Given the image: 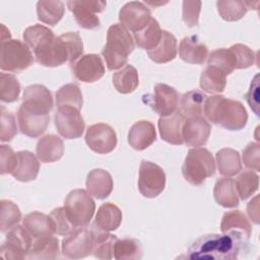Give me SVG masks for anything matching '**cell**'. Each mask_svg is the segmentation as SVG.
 Here are the masks:
<instances>
[{"mask_svg":"<svg viewBox=\"0 0 260 260\" xmlns=\"http://www.w3.org/2000/svg\"><path fill=\"white\" fill-rule=\"evenodd\" d=\"M23 41L34 51L36 61L46 67L63 65L70 60V52L62 36L43 24L28 26L23 31Z\"/></svg>","mask_w":260,"mask_h":260,"instance_id":"cell-1","label":"cell"},{"mask_svg":"<svg viewBox=\"0 0 260 260\" xmlns=\"http://www.w3.org/2000/svg\"><path fill=\"white\" fill-rule=\"evenodd\" d=\"M247 242L242 236L231 232L222 233V235H204L189 247L187 258L192 260H234L238 258L242 246Z\"/></svg>","mask_w":260,"mask_h":260,"instance_id":"cell-2","label":"cell"},{"mask_svg":"<svg viewBox=\"0 0 260 260\" xmlns=\"http://www.w3.org/2000/svg\"><path fill=\"white\" fill-rule=\"evenodd\" d=\"M203 112L208 121L230 131L243 129L248 121V113L241 102L220 94L207 96Z\"/></svg>","mask_w":260,"mask_h":260,"instance_id":"cell-3","label":"cell"},{"mask_svg":"<svg viewBox=\"0 0 260 260\" xmlns=\"http://www.w3.org/2000/svg\"><path fill=\"white\" fill-rule=\"evenodd\" d=\"M134 39L122 24H112L107 34V43L102 51L109 70H116L127 63L134 50Z\"/></svg>","mask_w":260,"mask_h":260,"instance_id":"cell-4","label":"cell"},{"mask_svg":"<svg viewBox=\"0 0 260 260\" xmlns=\"http://www.w3.org/2000/svg\"><path fill=\"white\" fill-rule=\"evenodd\" d=\"M215 173V164L211 152L205 147L191 148L184 160L182 174L187 182L200 186Z\"/></svg>","mask_w":260,"mask_h":260,"instance_id":"cell-5","label":"cell"},{"mask_svg":"<svg viewBox=\"0 0 260 260\" xmlns=\"http://www.w3.org/2000/svg\"><path fill=\"white\" fill-rule=\"evenodd\" d=\"M64 209L74 228H85L93 216L95 203L87 191L75 189L65 198Z\"/></svg>","mask_w":260,"mask_h":260,"instance_id":"cell-6","label":"cell"},{"mask_svg":"<svg viewBox=\"0 0 260 260\" xmlns=\"http://www.w3.org/2000/svg\"><path fill=\"white\" fill-rule=\"evenodd\" d=\"M34 56L28 46L19 40L1 42L0 68L8 72H21L31 66Z\"/></svg>","mask_w":260,"mask_h":260,"instance_id":"cell-7","label":"cell"},{"mask_svg":"<svg viewBox=\"0 0 260 260\" xmlns=\"http://www.w3.org/2000/svg\"><path fill=\"white\" fill-rule=\"evenodd\" d=\"M31 245V235L23 225L16 224L6 234V240L1 245L0 255L4 259H25Z\"/></svg>","mask_w":260,"mask_h":260,"instance_id":"cell-8","label":"cell"},{"mask_svg":"<svg viewBox=\"0 0 260 260\" xmlns=\"http://www.w3.org/2000/svg\"><path fill=\"white\" fill-rule=\"evenodd\" d=\"M166 186V174L156 164L142 160L139 168L138 189L147 198L158 196Z\"/></svg>","mask_w":260,"mask_h":260,"instance_id":"cell-9","label":"cell"},{"mask_svg":"<svg viewBox=\"0 0 260 260\" xmlns=\"http://www.w3.org/2000/svg\"><path fill=\"white\" fill-rule=\"evenodd\" d=\"M58 133L66 139L79 138L84 131V120L80 111L72 107L58 108L54 116Z\"/></svg>","mask_w":260,"mask_h":260,"instance_id":"cell-10","label":"cell"},{"mask_svg":"<svg viewBox=\"0 0 260 260\" xmlns=\"http://www.w3.org/2000/svg\"><path fill=\"white\" fill-rule=\"evenodd\" d=\"M92 253V239L86 228H74L62 240V254L69 259L85 258Z\"/></svg>","mask_w":260,"mask_h":260,"instance_id":"cell-11","label":"cell"},{"mask_svg":"<svg viewBox=\"0 0 260 260\" xmlns=\"http://www.w3.org/2000/svg\"><path fill=\"white\" fill-rule=\"evenodd\" d=\"M85 142L92 151L100 154H106L115 149L117 145V135L110 125L106 123H96L87 128Z\"/></svg>","mask_w":260,"mask_h":260,"instance_id":"cell-12","label":"cell"},{"mask_svg":"<svg viewBox=\"0 0 260 260\" xmlns=\"http://www.w3.org/2000/svg\"><path fill=\"white\" fill-rule=\"evenodd\" d=\"M67 6L73 13L77 24L86 29H93L100 26V19L96 13L104 11L107 6L105 1L73 0L68 1Z\"/></svg>","mask_w":260,"mask_h":260,"instance_id":"cell-13","label":"cell"},{"mask_svg":"<svg viewBox=\"0 0 260 260\" xmlns=\"http://www.w3.org/2000/svg\"><path fill=\"white\" fill-rule=\"evenodd\" d=\"M151 18L150 9L143 2L139 1L127 2L119 12V20L121 24L126 29L133 32L144 28Z\"/></svg>","mask_w":260,"mask_h":260,"instance_id":"cell-14","label":"cell"},{"mask_svg":"<svg viewBox=\"0 0 260 260\" xmlns=\"http://www.w3.org/2000/svg\"><path fill=\"white\" fill-rule=\"evenodd\" d=\"M147 103L160 117L169 116L178 110L179 93L168 84L157 83L153 88V93L148 95Z\"/></svg>","mask_w":260,"mask_h":260,"instance_id":"cell-15","label":"cell"},{"mask_svg":"<svg viewBox=\"0 0 260 260\" xmlns=\"http://www.w3.org/2000/svg\"><path fill=\"white\" fill-rule=\"evenodd\" d=\"M20 106L37 114L49 115L54 106L53 96L46 86L32 84L25 87L22 95V104Z\"/></svg>","mask_w":260,"mask_h":260,"instance_id":"cell-16","label":"cell"},{"mask_svg":"<svg viewBox=\"0 0 260 260\" xmlns=\"http://www.w3.org/2000/svg\"><path fill=\"white\" fill-rule=\"evenodd\" d=\"M73 74L82 82H94L105 74V66L98 54H86L81 56L72 64Z\"/></svg>","mask_w":260,"mask_h":260,"instance_id":"cell-17","label":"cell"},{"mask_svg":"<svg viewBox=\"0 0 260 260\" xmlns=\"http://www.w3.org/2000/svg\"><path fill=\"white\" fill-rule=\"evenodd\" d=\"M211 126L202 116L185 119L182 127L183 141L188 146H203L210 135Z\"/></svg>","mask_w":260,"mask_h":260,"instance_id":"cell-18","label":"cell"},{"mask_svg":"<svg viewBox=\"0 0 260 260\" xmlns=\"http://www.w3.org/2000/svg\"><path fill=\"white\" fill-rule=\"evenodd\" d=\"M50 122L49 115H42L30 112L23 107H19L17 111V123L22 134L37 138L41 136L46 130Z\"/></svg>","mask_w":260,"mask_h":260,"instance_id":"cell-19","label":"cell"},{"mask_svg":"<svg viewBox=\"0 0 260 260\" xmlns=\"http://www.w3.org/2000/svg\"><path fill=\"white\" fill-rule=\"evenodd\" d=\"M185 122V117L180 110L169 116L160 117L158 119V131L162 140L174 145L183 144L182 127Z\"/></svg>","mask_w":260,"mask_h":260,"instance_id":"cell-20","label":"cell"},{"mask_svg":"<svg viewBox=\"0 0 260 260\" xmlns=\"http://www.w3.org/2000/svg\"><path fill=\"white\" fill-rule=\"evenodd\" d=\"M156 139L154 125L146 120L135 122L128 132V143L136 150H143Z\"/></svg>","mask_w":260,"mask_h":260,"instance_id":"cell-21","label":"cell"},{"mask_svg":"<svg viewBox=\"0 0 260 260\" xmlns=\"http://www.w3.org/2000/svg\"><path fill=\"white\" fill-rule=\"evenodd\" d=\"M181 59L190 64H203L208 56V49L197 36H188L182 39L179 46Z\"/></svg>","mask_w":260,"mask_h":260,"instance_id":"cell-22","label":"cell"},{"mask_svg":"<svg viewBox=\"0 0 260 260\" xmlns=\"http://www.w3.org/2000/svg\"><path fill=\"white\" fill-rule=\"evenodd\" d=\"M113 186L112 176L103 169H94L87 175L86 191L96 199L107 198L111 194Z\"/></svg>","mask_w":260,"mask_h":260,"instance_id":"cell-23","label":"cell"},{"mask_svg":"<svg viewBox=\"0 0 260 260\" xmlns=\"http://www.w3.org/2000/svg\"><path fill=\"white\" fill-rule=\"evenodd\" d=\"M37 156L42 162H54L59 160L64 153L62 139L55 134H47L39 139L36 147Z\"/></svg>","mask_w":260,"mask_h":260,"instance_id":"cell-24","label":"cell"},{"mask_svg":"<svg viewBox=\"0 0 260 260\" xmlns=\"http://www.w3.org/2000/svg\"><path fill=\"white\" fill-rule=\"evenodd\" d=\"M92 239V254L98 259H112L114 257V245L118 239L109 232L99 229L93 223L90 226Z\"/></svg>","mask_w":260,"mask_h":260,"instance_id":"cell-25","label":"cell"},{"mask_svg":"<svg viewBox=\"0 0 260 260\" xmlns=\"http://www.w3.org/2000/svg\"><path fill=\"white\" fill-rule=\"evenodd\" d=\"M221 233H235L249 240L252 232L250 221L241 210L228 211L222 215L220 222Z\"/></svg>","mask_w":260,"mask_h":260,"instance_id":"cell-26","label":"cell"},{"mask_svg":"<svg viewBox=\"0 0 260 260\" xmlns=\"http://www.w3.org/2000/svg\"><path fill=\"white\" fill-rule=\"evenodd\" d=\"M18 165L12 173V177L20 182H29L37 179L40 171V162L37 156L28 150L17 151Z\"/></svg>","mask_w":260,"mask_h":260,"instance_id":"cell-27","label":"cell"},{"mask_svg":"<svg viewBox=\"0 0 260 260\" xmlns=\"http://www.w3.org/2000/svg\"><path fill=\"white\" fill-rule=\"evenodd\" d=\"M22 222L23 226L27 230L32 238L37 239L55 234L54 224L50 215H47L43 212L32 211L24 216Z\"/></svg>","mask_w":260,"mask_h":260,"instance_id":"cell-28","label":"cell"},{"mask_svg":"<svg viewBox=\"0 0 260 260\" xmlns=\"http://www.w3.org/2000/svg\"><path fill=\"white\" fill-rule=\"evenodd\" d=\"M147 55L153 62L158 64L174 60L177 56V39L168 30H162L159 43L154 49L147 51Z\"/></svg>","mask_w":260,"mask_h":260,"instance_id":"cell-29","label":"cell"},{"mask_svg":"<svg viewBox=\"0 0 260 260\" xmlns=\"http://www.w3.org/2000/svg\"><path fill=\"white\" fill-rule=\"evenodd\" d=\"M122 217L121 209L114 203L107 202L99 207L93 224L103 231L112 232L120 226Z\"/></svg>","mask_w":260,"mask_h":260,"instance_id":"cell-30","label":"cell"},{"mask_svg":"<svg viewBox=\"0 0 260 260\" xmlns=\"http://www.w3.org/2000/svg\"><path fill=\"white\" fill-rule=\"evenodd\" d=\"M60 257L59 240L53 236L37 238L27 254V259H58Z\"/></svg>","mask_w":260,"mask_h":260,"instance_id":"cell-31","label":"cell"},{"mask_svg":"<svg viewBox=\"0 0 260 260\" xmlns=\"http://www.w3.org/2000/svg\"><path fill=\"white\" fill-rule=\"evenodd\" d=\"M213 196L217 204L225 208H232L239 205V197L235 186V181L230 177L220 178L215 182Z\"/></svg>","mask_w":260,"mask_h":260,"instance_id":"cell-32","label":"cell"},{"mask_svg":"<svg viewBox=\"0 0 260 260\" xmlns=\"http://www.w3.org/2000/svg\"><path fill=\"white\" fill-rule=\"evenodd\" d=\"M215 160L219 174L233 177L242 171L240 153L233 148H221L215 154Z\"/></svg>","mask_w":260,"mask_h":260,"instance_id":"cell-33","label":"cell"},{"mask_svg":"<svg viewBox=\"0 0 260 260\" xmlns=\"http://www.w3.org/2000/svg\"><path fill=\"white\" fill-rule=\"evenodd\" d=\"M259 2L249 1H217V11L222 19L226 21H237L241 19L249 9H252L253 5H258Z\"/></svg>","mask_w":260,"mask_h":260,"instance_id":"cell-34","label":"cell"},{"mask_svg":"<svg viewBox=\"0 0 260 260\" xmlns=\"http://www.w3.org/2000/svg\"><path fill=\"white\" fill-rule=\"evenodd\" d=\"M113 84L120 93H130L139 84V76L136 68L126 64L122 69L113 74Z\"/></svg>","mask_w":260,"mask_h":260,"instance_id":"cell-35","label":"cell"},{"mask_svg":"<svg viewBox=\"0 0 260 260\" xmlns=\"http://www.w3.org/2000/svg\"><path fill=\"white\" fill-rule=\"evenodd\" d=\"M65 12V5L62 1L42 0L37 3L38 19L49 25H56Z\"/></svg>","mask_w":260,"mask_h":260,"instance_id":"cell-36","label":"cell"},{"mask_svg":"<svg viewBox=\"0 0 260 260\" xmlns=\"http://www.w3.org/2000/svg\"><path fill=\"white\" fill-rule=\"evenodd\" d=\"M225 76L226 75L220 69L211 65H207L200 76V87L204 91L210 93L221 92L225 88Z\"/></svg>","mask_w":260,"mask_h":260,"instance_id":"cell-37","label":"cell"},{"mask_svg":"<svg viewBox=\"0 0 260 260\" xmlns=\"http://www.w3.org/2000/svg\"><path fill=\"white\" fill-rule=\"evenodd\" d=\"M161 28L156 19L151 18L148 24L139 31L134 32V41L136 45L144 50L150 51L154 49L160 41Z\"/></svg>","mask_w":260,"mask_h":260,"instance_id":"cell-38","label":"cell"},{"mask_svg":"<svg viewBox=\"0 0 260 260\" xmlns=\"http://www.w3.org/2000/svg\"><path fill=\"white\" fill-rule=\"evenodd\" d=\"M206 94L200 90L194 89L185 92L181 98V113L185 119L201 116Z\"/></svg>","mask_w":260,"mask_h":260,"instance_id":"cell-39","label":"cell"},{"mask_svg":"<svg viewBox=\"0 0 260 260\" xmlns=\"http://www.w3.org/2000/svg\"><path fill=\"white\" fill-rule=\"evenodd\" d=\"M82 104V93L76 83H67L56 92V106L58 108L72 107L80 111Z\"/></svg>","mask_w":260,"mask_h":260,"instance_id":"cell-40","label":"cell"},{"mask_svg":"<svg viewBox=\"0 0 260 260\" xmlns=\"http://www.w3.org/2000/svg\"><path fill=\"white\" fill-rule=\"evenodd\" d=\"M142 248L136 239H117L114 245V258L117 260L141 259Z\"/></svg>","mask_w":260,"mask_h":260,"instance_id":"cell-41","label":"cell"},{"mask_svg":"<svg viewBox=\"0 0 260 260\" xmlns=\"http://www.w3.org/2000/svg\"><path fill=\"white\" fill-rule=\"evenodd\" d=\"M236 190L242 200L252 196L259 187V176L253 171H244L235 182Z\"/></svg>","mask_w":260,"mask_h":260,"instance_id":"cell-42","label":"cell"},{"mask_svg":"<svg viewBox=\"0 0 260 260\" xmlns=\"http://www.w3.org/2000/svg\"><path fill=\"white\" fill-rule=\"evenodd\" d=\"M207 65L220 69L225 75L231 74L236 69L235 57L230 49L220 48L212 51L207 59Z\"/></svg>","mask_w":260,"mask_h":260,"instance_id":"cell-43","label":"cell"},{"mask_svg":"<svg viewBox=\"0 0 260 260\" xmlns=\"http://www.w3.org/2000/svg\"><path fill=\"white\" fill-rule=\"evenodd\" d=\"M0 207V231L5 233L19 222L21 219V212L18 206L10 200H1Z\"/></svg>","mask_w":260,"mask_h":260,"instance_id":"cell-44","label":"cell"},{"mask_svg":"<svg viewBox=\"0 0 260 260\" xmlns=\"http://www.w3.org/2000/svg\"><path fill=\"white\" fill-rule=\"evenodd\" d=\"M20 84L17 78L9 73H0V100L4 103H13L18 100Z\"/></svg>","mask_w":260,"mask_h":260,"instance_id":"cell-45","label":"cell"},{"mask_svg":"<svg viewBox=\"0 0 260 260\" xmlns=\"http://www.w3.org/2000/svg\"><path fill=\"white\" fill-rule=\"evenodd\" d=\"M236 61V69H244L252 66L255 63V53L246 45L235 44L229 48Z\"/></svg>","mask_w":260,"mask_h":260,"instance_id":"cell-46","label":"cell"},{"mask_svg":"<svg viewBox=\"0 0 260 260\" xmlns=\"http://www.w3.org/2000/svg\"><path fill=\"white\" fill-rule=\"evenodd\" d=\"M17 134V127L14 116L5 110L1 106V128H0V140L2 142L11 141Z\"/></svg>","mask_w":260,"mask_h":260,"instance_id":"cell-47","label":"cell"},{"mask_svg":"<svg viewBox=\"0 0 260 260\" xmlns=\"http://www.w3.org/2000/svg\"><path fill=\"white\" fill-rule=\"evenodd\" d=\"M49 215L54 224L55 234L59 236H66L74 229L67 217L64 207H57L53 209Z\"/></svg>","mask_w":260,"mask_h":260,"instance_id":"cell-48","label":"cell"},{"mask_svg":"<svg viewBox=\"0 0 260 260\" xmlns=\"http://www.w3.org/2000/svg\"><path fill=\"white\" fill-rule=\"evenodd\" d=\"M18 165L17 153L13 151V149L5 144L0 146V173L11 174L16 170Z\"/></svg>","mask_w":260,"mask_h":260,"instance_id":"cell-49","label":"cell"},{"mask_svg":"<svg viewBox=\"0 0 260 260\" xmlns=\"http://www.w3.org/2000/svg\"><path fill=\"white\" fill-rule=\"evenodd\" d=\"M62 38L65 40L69 52H70V60L69 63L72 65L76 62L83 54V43L81 37L76 31H69L61 35Z\"/></svg>","mask_w":260,"mask_h":260,"instance_id":"cell-50","label":"cell"},{"mask_svg":"<svg viewBox=\"0 0 260 260\" xmlns=\"http://www.w3.org/2000/svg\"><path fill=\"white\" fill-rule=\"evenodd\" d=\"M243 162L252 171L260 170V145L258 142H250L243 150Z\"/></svg>","mask_w":260,"mask_h":260,"instance_id":"cell-51","label":"cell"},{"mask_svg":"<svg viewBox=\"0 0 260 260\" xmlns=\"http://www.w3.org/2000/svg\"><path fill=\"white\" fill-rule=\"evenodd\" d=\"M200 1H183V20L189 26L198 25L199 14L201 10Z\"/></svg>","mask_w":260,"mask_h":260,"instance_id":"cell-52","label":"cell"},{"mask_svg":"<svg viewBox=\"0 0 260 260\" xmlns=\"http://www.w3.org/2000/svg\"><path fill=\"white\" fill-rule=\"evenodd\" d=\"M258 75L255 76L253 82L250 85V89L248 91V93L246 94V100L249 104V106L251 107V109L254 111V113L259 116L258 114Z\"/></svg>","mask_w":260,"mask_h":260,"instance_id":"cell-53","label":"cell"},{"mask_svg":"<svg viewBox=\"0 0 260 260\" xmlns=\"http://www.w3.org/2000/svg\"><path fill=\"white\" fill-rule=\"evenodd\" d=\"M258 199L259 197L256 196L253 200H251L248 204L247 210L250 218L253 220L254 223L258 224L259 223V206H258Z\"/></svg>","mask_w":260,"mask_h":260,"instance_id":"cell-54","label":"cell"},{"mask_svg":"<svg viewBox=\"0 0 260 260\" xmlns=\"http://www.w3.org/2000/svg\"><path fill=\"white\" fill-rule=\"evenodd\" d=\"M1 28H2V31H1V42H4V41H7V40H10V31L9 29H7L5 27V25H1Z\"/></svg>","mask_w":260,"mask_h":260,"instance_id":"cell-55","label":"cell"}]
</instances>
